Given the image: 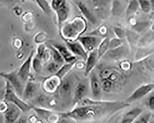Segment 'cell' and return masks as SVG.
<instances>
[{
    "label": "cell",
    "instance_id": "obj_1",
    "mask_svg": "<svg viewBox=\"0 0 154 123\" xmlns=\"http://www.w3.org/2000/svg\"><path fill=\"white\" fill-rule=\"evenodd\" d=\"M129 105L126 102L110 101L107 104L76 106L71 110L59 113L60 118H69L76 121H93L114 115Z\"/></svg>",
    "mask_w": 154,
    "mask_h": 123
},
{
    "label": "cell",
    "instance_id": "obj_2",
    "mask_svg": "<svg viewBox=\"0 0 154 123\" xmlns=\"http://www.w3.org/2000/svg\"><path fill=\"white\" fill-rule=\"evenodd\" d=\"M86 29V20L84 17L77 16L71 21L62 25L59 32L64 40L74 41L78 39Z\"/></svg>",
    "mask_w": 154,
    "mask_h": 123
},
{
    "label": "cell",
    "instance_id": "obj_3",
    "mask_svg": "<svg viewBox=\"0 0 154 123\" xmlns=\"http://www.w3.org/2000/svg\"><path fill=\"white\" fill-rule=\"evenodd\" d=\"M5 91L4 100L7 103H11L20 107L22 112H27L32 109V105L27 103L17 94L13 87L8 81L5 80Z\"/></svg>",
    "mask_w": 154,
    "mask_h": 123
},
{
    "label": "cell",
    "instance_id": "obj_4",
    "mask_svg": "<svg viewBox=\"0 0 154 123\" xmlns=\"http://www.w3.org/2000/svg\"><path fill=\"white\" fill-rule=\"evenodd\" d=\"M0 77L10 83L19 96H22L26 83L22 81L18 74V69L10 72H0Z\"/></svg>",
    "mask_w": 154,
    "mask_h": 123
},
{
    "label": "cell",
    "instance_id": "obj_5",
    "mask_svg": "<svg viewBox=\"0 0 154 123\" xmlns=\"http://www.w3.org/2000/svg\"><path fill=\"white\" fill-rule=\"evenodd\" d=\"M95 8L99 17L104 18L111 13V0H88Z\"/></svg>",
    "mask_w": 154,
    "mask_h": 123
},
{
    "label": "cell",
    "instance_id": "obj_6",
    "mask_svg": "<svg viewBox=\"0 0 154 123\" xmlns=\"http://www.w3.org/2000/svg\"><path fill=\"white\" fill-rule=\"evenodd\" d=\"M154 89V84H148L142 85L137 88L127 99L126 102L130 104L137 101L151 92Z\"/></svg>",
    "mask_w": 154,
    "mask_h": 123
},
{
    "label": "cell",
    "instance_id": "obj_7",
    "mask_svg": "<svg viewBox=\"0 0 154 123\" xmlns=\"http://www.w3.org/2000/svg\"><path fill=\"white\" fill-rule=\"evenodd\" d=\"M61 82V79L57 75L52 74L44 79L42 88L46 93L54 94L57 91Z\"/></svg>",
    "mask_w": 154,
    "mask_h": 123
},
{
    "label": "cell",
    "instance_id": "obj_8",
    "mask_svg": "<svg viewBox=\"0 0 154 123\" xmlns=\"http://www.w3.org/2000/svg\"><path fill=\"white\" fill-rule=\"evenodd\" d=\"M32 108L39 116L45 118L48 122H59L60 119L59 113L52 111L49 108L32 105Z\"/></svg>",
    "mask_w": 154,
    "mask_h": 123
},
{
    "label": "cell",
    "instance_id": "obj_9",
    "mask_svg": "<svg viewBox=\"0 0 154 123\" xmlns=\"http://www.w3.org/2000/svg\"><path fill=\"white\" fill-rule=\"evenodd\" d=\"M66 45L71 52L76 57H80L81 59L86 61L88 57V53L83 47L81 43L79 41L64 40Z\"/></svg>",
    "mask_w": 154,
    "mask_h": 123
},
{
    "label": "cell",
    "instance_id": "obj_10",
    "mask_svg": "<svg viewBox=\"0 0 154 123\" xmlns=\"http://www.w3.org/2000/svg\"><path fill=\"white\" fill-rule=\"evenodd\" d=\"M34 50H32L26 61L21 66L20 68L18 69V75L20 78L25 83H26L27 81L29 80L32 61L34 56Z\"/></svg>",
    "mask_w": 154,
    "mask_h": 123
},
{
    "label": "cell",
    "instance_id": "obj_11",
    "mask_svg": "<svg viewBox=\"0 0 154 123\" xmlns=\"http://www.w3.org/2000/svg\"><path fill=\"white\" fill-rule=\"evenodd\" d=\"M84 18L93 25L97 23V19L90 9L85 0H73Z\"/></svg>",
    "mask_w": 154,
    "mask_h": 123
},
{
    "label": "cell",
    "instance_id": "obj_12",
    "mask_svg": "<svg viewBox=\"0 0 154 123\" xmlns=\"http://www.w3.org/2000/svg\"><path fill=\"white\" fill-rule=\"evenodd\" d=\"M8 103V108L4 114L5 122L7 123H13L17 122L20 118L22 110L19 106L14 104Z\"/></svg>",
    "mask_w": 154,
    "mask_h": 123
},
{
    "label": "cell",
    "instance_id": "obj_13",
    "mask_svg": "<svg viewBox=\"0 0 154 123\" xmlns=\"http://www.w3.org/2000/svg\"><path fill=\"white\" fill-rule=\"evenodd\" d=\"M48 43H50L59 52L64 60L65 62L66 63H70L77 60L76 56L73 55L71 52L66 45H63L53 40L48 41Z\"/></svg>",
    "mask_w": 154,
    "mask_h": 123
},
{
    "label": "cell",
    "instance_id": "obj_14",
    "mask_svg": "<svg viewBox=\"0 0 154 123\" xmlns=\"http://www.w3.org/2000/svg\"><path fill=\"white\" fill-rule=\"evenodd\" d=\"M86 51L89 53L96 49L98 42V38L94 35H89L80 36L78 39Z\"/></svg>",
    "mask_w": 154,
    "mask_h": 123
},
{
    "label": "cell",
    "instance_id": "obj_15",
    "mask_svg": "<svg viewBox=\"0 0 154 123\" xmlns=\"http://www.w3.org/2000/svg\"><path fill=\"white\" fill-rule=\"evenodd\" d=\"M88 93V88L85 84L83 83H79L74 88L73 91L72 106L74 107L81 100L86 97Z\"/></svg>",
    "mask_w": 154,
    "mask_h": 123
},
{
    "label": "cell",
    "instance_id": "obj_16",
    "mask_svg": "<svg viewBox=\"0 0 154 123\" xmlns=\"http://www.w3.org/2000/svg\"><path fill=\"white\" fill-rule=\"evenodd\" d=\"M128 0H112L111 6V13L113 16H120L124 13L128 3Z\"/></svg>",
    "mask_w": 154,
    "mask_h": 123
},
{
    "label": "cell",
    "instance_id": "obj_17",
    "mask_svg": "<svg viewBox=\"0 0 154 123\" xmlns=\"http://www.w3.org/2000/svg\"><path fill=\"white\" fill-rule=\"evenodd\" d=\"M38 86V84L32 80H28L25 85L22 97L24 100L32 99L36 97Z\"/></svg>",
    "mask_w": 154,
    "mask_h": 123
},
{
    "label": "cell",
    "instance_id": "obj_18",
    "mask_svg": "<svg viewBox=\"0 0 154 123\" xmlns=\"http://www.w3.org/2000/svg\"><path fill=\"white\" fill-rule=\"evenodd\" d=\"M90 78V85L91 92L93 97H98L101 95L102 91L101 81L94 71L91 72Z\"/></svg>",
    "mask_w": 154,
    "mask_h": 123
},
{
    "label": "cell",
    "instance_id": "obj_19",
    "mask_svg": "<svg viewBox=\"0 0 154 123\" xmlns=\"http://www.w3.org/2000/svg\"><path fill=\"white\" fill-rule=\"evenodd\" d=\"M73 83L69 78L65 77L61 80L60 85L58 89L60 95L62 97L66 98L70 96L73 89Z\"/></svg>",
    "mask_w": 154,
    "mask_h": 123
},
{
    "label": "cell",
    "instance_id": "obj_20",
    "mask_svg": "<svg viewBox=\"0 0 154 123\" xmlns=\"http://www.w3.org/2000/svg\"><path fill=\"white\" fill-rule=\"evenodd\" d=\"M98 61L97 49H95L88 53V57L85 61V75L87 76L93 71L96 64Z\"/></svg>",
    "mask_w": 154,
    "mask_h": 123
},
{
    "label": "cell",
    "instance_id": "obj_21",
    "mask_svg": "<svg viewBox=\"0 0 154 123\" xmlns=\"http://www.w3.org/2000/svg\"><path fill=\"white\" fill-rule=\"evenodd\" d=\"M55 14L57 15V20L59 32L66 22V21L70 15V10L67 5L62 7L57 10H55Z\"/></svg>",
    "mask_w": 154,
    "mask_h": 123
},
{
    "label": "cell",
    "instance_id": "obj_22",
    "mask_svg": "<svg viewBox=\"0 0 154 123\" xmlns=\"http://www.w3.org/2000/svg\"><path fill=\"white\" fill-rule=\"evenodd\" d=\"M142 109L139 107H135L125 113L122 117L121 123H131L135 122L142 113Z\"/></svg>",
    "mask_w": 154,
    "mask_h": 123
},
{
    "label": "cell",
    "instance_id": "obj_23",
    "mask_svg": "<svg viewBox=\"0 0 154 123\" xmlns=\"http://www.w3.org/2000/svg\"><path fill=\"white\" fill-rule=\"evenodd\" d=\"M140 9L137 0H129L128 3L125 11V18L130 19L132 18Z\"/></svg>",
    "mask_w": 154,
    "mask_h": 123
},
{
    "label": "cell",
    "instance_id": "obj_24",
    "mask_svg": "<svg viewBox=\"0 0 154 123\" xmlns=\"http://www.w3.org/2000/svg\"><path fill=\"white\" fill-rule=\"evenodd\" d=\"M127 53V48L122 45L117 48L109 49L104 56L107 55L110 58L118 59L125 56Z\"/></svg>",
    "mask_w": 154,
    "mask_h": 123
},
{
    "label": "cell",
    "instance_id": "obj_25",
    "mask_svg": "<svg viewBox=\"0 0 154 123\" xmlns=\"http://www.w3.org/2000/svg\"><path fill=\"white\" fill-rule=\"evenodd\" d=\"M36 102L39 105L38 106L47 108L48 106H53L55 104V102L53 100L44 95H41L38 96L36 99Z\"/></svg>",
    "mask_w": 154,
    "mask_h": 123
},
{
    "label": "cell",
    "instance_id": "obj_26",
    "mask_svg": "<svg viewBox=\"0 0 154 123\" xmlns=\"http://www.w3.org/2000/svg\"><path fill=\"white\" fill-rule=\"evenodd\" d=\"M109 38H105L101 41L98 45V48L97 49V52L98 60V61L103 57L108 50H109Z\"/></svg>",
    "mask_w": 154,
    "mask_h": 123
},
{
    "label": "cell",
    "instance_id": "obj_27",
    "mask_svg": "<svg viewBox=\"0 0 154 123\" xmlns=\"http://www.w3.org/2000/svg\"><path fill=\"white\" fill-rule=\"evenodd\" d=\"M77 60L70 63H66V64H63L59 71L57 72V73H55V75H57L62 80V79L67 75V73L74 66V64Z\"/></svg>",
    "mask_w": 154,
    "mask_h": 123
},
{
    "label": "cell",
    "instance_id": "obj_28",
    "mask_svg": "<svg viewBox=\"0 0 154 123\" xmlns=\"http://www.w3.org/2000/svg\"><path fill=\"white\" fill-rule=\"evenodd\" d=\"M47 47L51 50V52L52 57L54 61H55L57 63H59L61 65L64 64V60L61 56V54L50 43H48L47 45Z\"/></svg>",
    "mask_w": 154,
    "mask_h": 123
},
{
    "label": "cell",
    "instance_id": "obj_29",
    "mask_svg": "<svg viewBox=\"0 0 154 123\" xmlns=\"http://www.w3.org/2000/svg\"><path fill=\"white\" fill-rule=\"evenodd\" d=\"M40 8L46 14H50L52 12L51 5L48 3L47 0H35Z\"/></svg>",
    "mask_w": 154,
    "mask_h": 123
},
{
    "label": "cell",
    "instance_id": "obj_30",
    "mask_svg": "<svg viewBox=\"0 0 154 123\" xmlns=\"http://www.w3.org/2000/svg\"><path fill=\"white\" fill-rule=\"evenodd\" d=\"M140 9L145 14L152 12V8L149 0H137Z\"/></svg>",
    "mask_w": 154,
    "mask_h": 123
},
{
    "label": "cell",
    "instance_id": "obj_31",
    "mask_svg": "<svg viewBox=\"0 0 154 123\" xmlns=\"http://www.w3.org/2000/svg\"><path fill=\"white\" fill-rule=\"evenodd\" d=\"M43 61L37 56H34L32 61V66L36 73H41L43 68Z\"/></svg>",
    "mask_w": 154,
    "mask_h": 123
},
{
    "label": "cell",
    "instance_id": "obj_32",
    "mask_svg": "<svg viewBox=\"0 0 154 123\" xmlns=\"http://www.w3.org/2000/svg\"><path fill=\"white\" fill-rule=\"evenodd\" d=\"M62 65L57 63L55 61L52 60L48 62L47 66V69L50 73L52 74H55L59 71Z\"/></svg>",
    "mask_w": 154,
    "mask_h": 123
},
{
    "label": "cell",
    "instance_id": "obj_33",
    "mask_svg": "<svg viewBox=\"0 0 154 123\" xmlns=\"http://www.w3.org/2000/svg\"><path fill=\"white\" fill-rule=\"evenodd\" d=\"M102 90L106 93L110 92L113 88L114 83L108 79L101 80Z\"/></svg>",
    "mask_w": 154,
    "mask_h": 123
},
{
    "label": "cell",
    "instance_id": "obj_34",
    "mask_svg": "<svg viewBox=\"0 0 154 123\" xmlns=\"http://www.w3.org/2000/svg\"><path fill=\"white\" fill-rule=\"evenodd\" d=\"M108 33V29L107 27L102 25L98 27L97 29L89 33V35H94V36H104Z\"/></svg>",
    "mask_w": 154,
    "mask_h": 123
},
{
    "label": "cell",
    "instance_id": "obj_35",
    "mask_svg": "<svg viewBox=\"0 0 154 123\" xmlns=\"http://www.w3.org/2000/svg\"><path fill=\"white\" fill-rule=\"evenodd\" d=\"M67 5L66 0H52L51 6L52 9L55 11Z\"/></svg>",
    "mask_w": 154,
    "mask_h": 123
},
{
    "label": "cell",
    "instance_id": "obj_36",
    "mask_svg": "<svg viewBox=\"0 0 154 123\" xmlns=\"http://www.w3.org/2000/svg\"><path fill=\"white\" fill-rule=\"evenodd\" d=\"M123 39L118 38H113L109 41V49H114L122 45Z\"/></svg>",
    "mask_w": 154,
    "mask_h": 123
},
{
    "label": "cell",
    "instance_id": "obj_37",
    "mask_svg": "<svg viewBox=\"0 0 154 123\" xmlns=\"http://www.w3.org/2000/svg\"><path fill=\"white\" fill-rule=\"evenodd\" d=\"M47 35L44 32H39L36 34L34 38V42L35 43L40 45L43 44L46 41Z\"/></svg>",
    "mask_w": 154,
    "mask_h": 123
},
{
    "label": "cell",
    "instance_id": "obj_38",
    "mask_svg": "<svg viewBox=\"0 0 154 123\" xmlns=\"http://www.w3.org/2000/svg\"><path fill=\"white\" fill-rule=\"evenodd\" d=\"M46 46L45 45L44 43L38 45L37 49V53H36V56L38 57L40 59L42 60L44 54L46 50Z\"/></svg>",
    "mask_w": 154,
    "mask_h": 123
},
{
    "label": "cell",
    "instance_id": "obj_39",
    "mask_svg": "<svg viewBox=\"0 0 154 123\" xmlns=\"http://www.w3.org/2000/svg\"><path fill=\"white\" fill-rule=\"evenodd\" d=\"M114 32L116 38L121 39H123L127 35L126 32L124 29L117 27H115L114 28Z\"/></svg>",
    "mask_w": 154,
    "mask_h": 123
},
{
    "label": "cell",
    "instance_id": "obj_40",
    "mask_svg": "<svg viewBox=\"0 0 154 123\" xmlns=\"http://www.w3.org/2000/svg\"><path fill=\"white\" fill-rule=\"evenodd\" d=\"M148 26L149 23L147 22H140L133 25V28L137 32H140Z\"/></svg>",
    "mask_w": 154,
    "mask_h": 123
},
{
    "label": "cell",
    "instance_id": "obj_41",
    "mask_svg": "<svg viewBox=\"0 0 154 123\" xmlns=\"http://www.w3.org/2000/svg\"><path fill=\"white\" fill-rule=\"evenodd\" d=\"M141 115L137 119V121H136L135 122H137V123H147L150 120L151 117V114L150 113L144 114L143 116H142Z\"/></svg>",
    "mask_w": 154,
    "mask_h": 123
},
{
    "label": "cell",
    "instance_id": "obj_42",
    "mask_svg": "<svg viewBox=\"0 0 154 123\" xmlns=\"http://www.w3.org/2000/svg\"><path fill=\"white\" fill-rule=\"evenodd\" d=\"M85 60H77L74 64V67L79 71L84 70L85 68Z\"/></svg>",
    "mask_w": 154,
    "mask_h": 123
},
{
    "label": "cell",
    "instance_id": "obj_43",
    "mask_svg": "<svg viewBox=\"0 0 154 123\" xmlns=\"http://www.w3.org/2000/svg\"><path fill=\"white\" fill-rule=\"evenodd\" d=\"M18 2L19 0H0V3L7 7H12Z\"/></svg>",
    "mask_w": 154,
    "mask_h": 123
},
{
    "label": "cell",
    "instance_id": "obj_44",
    "mask_svg": "<svg viewBox=\"0 0 154 123\" xmlns=\"http://www.w3.org/2000/svg\"><path fill=\"white\" fill-rule=\"evenodd\" d=\"M8 108V103L5 100H0V113L4 114Z\"/></svg>",
    "mask_w": 154,
    "mask_h": 123
},
{
    "label": "cell",
    "instance_id": "obj_45",
    "mask_svg": "<svg viewBox=\"0 0 154 123\" xmlns=\"http://www.w3.org/2000/svg\"><path fill=\"white\" fill-rule=\"evenodd\" d=\"M13 45L14 47L17 49H20L23 46V42L20 39L17 38L14 40L13 42Z\"/></svg>",
    "mask_w": 154,
    "mask_h": 123
},
{
    "label": "cell",
    "instance_id": "obj_46",
    "mask_svg": "<svg viewBox=\"0 0 154 123\" xmlns=\"http://www.w3.org/2000/svg\"><path fill=\"white\" fill-rule=\"evenodd\" d=\"M148 105L149 108L154 111V95L149 98L148 101Z\"/></svg>",
    "mask_w": 154,
    "mask_h": 123
},
{
    "label": "cell",
    "instance_id": "obj_47",
    "mask_svg": "<svg viewBox=\"0 0 154 123\" xmlns=\"http://www.w3.org/2000/svg\"><path fill=\"white\" fill-rule=\"evenodd\" d=\"M38 118L37 116L35 115H32L28 118V120L31 123H34V122H38Z\"/></svg>",
    "mask_w": 154,
    "mask_h": 123
},
{
    "label": "cell",
    "instance_id": "obj_48",
    "mask_svg": "<svg viewBox=\"0 0 154 123\" xmlns=\"http://www.w3.org/2000/svg\"><path fill=\"white\" fill-rule=\"evenodd\" d=\"M3 122H5L4 114L0 113V123H2Z\"/></svg>",
    "mask_w": 154,
    "mask_h": 123
},
{
    "label": "cell",
    "instance_id": "obj_49",
    "mask_svg": "<svg viewBox=\"0 0 154 123\" xmlns=\"http://www.w3.org/2000/svg\"><path fill=\"white\" fill-rule=\"evenodd\" d=\"M152 8V12L154 11V0H149Z\"/></svg>",
    "mask_w": 154,
    "mask_h": 123
},
{
    "label": "cell",
    "instance_id": "obj_50",
    "mask_svg": "<svg viewBox=\"0 0 154 123\" xmlns=\"http://www.w3.org/2000/svg\"><path fill=\"white\" fill-rule=\"evenodd\" d=\"M27 1H29L32 2H35V0H27Z\"/></svg>",
    "mask_w": 154,
    "mask_h": 123
},
{
    "label": "cell",
    "instance_id": "obj_51",
    "mask_svg": "<svg viewBox=\"0 0 154 123\" xmlns=\"http://www.w3.org/2000/svg\"><path fill=\"white\" fill-rule=\"evenodd\" d=\"M151 13H152V15H153V16H154V11H152V12H151Z\"/></svg>",
    "mask_w": 154,
    "mask_h": 123
}]
</instances>
